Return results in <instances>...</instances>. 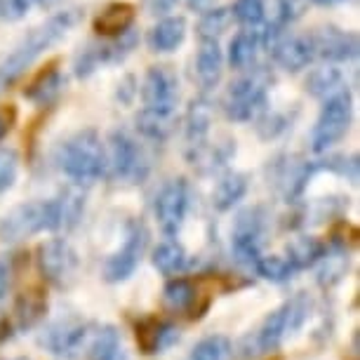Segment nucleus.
<instances>
[{
    "mask_svg": "<svg viewBox=\"0 0 360 360\" xmlns=\"http://www.w3.org/2000/svg\"><path fill=\"white\" fill-rule=\"evenodd\" d=\"M195 285L186 278H174L165 285L162 290V307H165L169 314H186V311L193 309L195 304Z\"/></svg>",
    "mask_w": 360,
    "mask_h": 360,
    "instance_id": "obj_30",
    "label": "nucleus"
},
{
    "mask_svg": "<svg viewBox=\"0 0 360 360\" xmlns=\"http://www.w3.org/2000/svg\"><path fill=\"white\" fill-rule=\"evenodd\" d=\"M292 127V118L290 113L285 111H264L259 118H257V132H259L262 139H276L281 137L283 132H288Z\"/></svg>",
    "mask_w": 360,
    "mask_h": 360,
    "instance_id": "obj_37",
    "label": "nucleus"
},
{
    "mask_svg": "<svg viewBox=\"0 0 360 360\" xmlns=\"http://www.w3.org/2000/svg\"><path fill=\"white\" fill-rule=\"evenodd\" d=\"M12 283V264L8 257H0V299L8 295Z\"/></svg>",
    "mask_w": 360,
    "mask_h": 360,
    "instance_id": "obj_44",
    "label": "nucleus"
},
{
    "mask_svg": "<svg viewBox=\"0 0 360 360\" xmlns=\"http://www.w3.org/2000/svg\"><path fill=\"white\" fill-rule=\"evenodd\" d=\"M137 92L139 90H137V80H134V76H125L123 83L118 85V99L123 101V104H130Z\"/></svg>",
    "mask_w": 360,
    "mask_h": 360,
    "instance_id": "obj_43",
    "label": "nucleus"
},
{
    "mask_svg": "<svg viewBox=\"0 0 360 360\" xmlns=\"http://www.w3.org/2000/svg\"><path fill=\"white\" fill-rule=\"evenodd\" d=\"M271 59L276 62V66H281L288 73H299L304 69H309L311 62L316 59L314 43H311L309 33H292L285 31L283 36H278L269 47Z\"/></svg>",
    "mask_w": 360,
    "mask_h": 360,
    "instance_id": "obj_15",
    "label": "nucleus"
},
{
    "mask_svg": "<svg viewBox=\"0 0 360 360\" xmlns=\"http://www.w3.org/2000/svg\"><path fill=\"white\" fill-rule=\"evenodd\" d=\"M19 174V155L15 148H0V193L10 191Z\"/></svg>",
    "mask_w": 360,
    "mask_h": 360,
    "instance_id": "obj_40",
    "label": "nucleus"
},
{
    "mask_svg": "<svg viewBox=\"0 0 360 360\" xmlns=\"http://www.w3.org/2000/svg\"><path fill=\"white\" fill-rule=\"evenodd\" d=\"M186 33H188L186 17H181V15L162 17L160 22L148 31L146 45H148V50L155 54H169L184 45Z\"/></svg>",
    "mask_w": 360,
    "mask_h": 360,
    "instance_id": "obj_19",
    "label": "nucleus"
},
{
    "mask_svg": "<svg viewBox=\"0 0 360 360\" xmlns=\"http://www.w3.org/2000/svg\"><path fill=\"white\" fill-rule=\"evenodd\" d=\"M274 85V76L264 69H248L240 78H236L224 94V113L233 123H250L266 111L269 90Z\"/></svg>",
    "mask_w": 360,
    "mask_h": 360,
    "instance_id": "obj_3",
    "label": "nucleus"
},
{
    "mask_svg": "<svg viewBox=\"0 0 360 360\" xmlns=\"http://www.w3.org/2000/svg\"><path fill=\"white\" fill-rule=\"evenodd\" d=\"M137 130H139L141 137L148 139V141H165L174 130V120L141 108L139 115H137Z\"/></svg>",
    "mask_w": 360,
    "mask_h": 360,
    "instance_id": "obj_33",
    "label": "nucleus"
},
{
    "mask_svg": "<svg viewBox=\"0 0 360 360\" xmlns=\"http://www.w3.org/2000/svg\"><path fill=\"white\" fill-rule=\"evenodd\" d=\"M307 92L316 99H328L332 94H337L339 90H344V76L335 64H325L318 66L307 76Z\"/></svg>",
    "mask_w": 360,
    "mask_h": 360,
    "instance_id": "obj_29",
    "label": "nucleus"
},
{
    "mask_svg": "<svg viewBox=\"0 0 360 360\" xmlns=\"http://www.w3.org/2000/svg\"><path fill=\"white\" fill-rule=\"evenodd\" d=\"M137 22V5L127 3V0H113L106 8H101L92 19V31L99 38L113 40L125 36L127 31L134 29Z\"/></svg>",
    "mask_w": 360,
    "mask_h": 360,
    "instance_id": "obj_17",
    "label": "nucleus"
},
{
    "mask_svg": "<svg viewBox=\"0 0 360 360\" xmlns=\"http://www.w3.org/2000/svg\"><path fill=\"white\" fill-rule=\"evenodd\" d=\"M38 269L47 283L66 288L78 271V255L64 238H52L38 248Z\"/></svg>",
    "mask_w": 360,
    "mask_h": 360,
    "instance_id": "obj_11",
    "label": "nucleus"
},
{
    "mask_svg": "<svg viewBox=\"0 0 360 360\" xmlns=\"http://www.w3.org/2000/svg\"><path fill=\"white\" fill-rule=\"evenodd\" d=\"M321 169H330L339 176H344L351 184H358V172H360V162L358 155H330L328 160H321Z\"/></svg>",
    "mask_w": 360,
    "mask_h": 360,
    "instance_id": "obj_38",
    "label": "nucleus"
},
{
    "mask_svg": "<svg viewBox=\"0 0 360 360\" xmlns=\"http://www.w3.org/2000/svg\"><path fill=\"white\" fill-rule=\"evenodd\" d=\"M176 0H141V8L151 17H165Z\"/></svg>",
    "mask_w": 360,
    "mask_h": 360,
    "instance_id": "obj_42",
    "label": "nucleus"
},
{
    "mask_svg": "<svg viewBox=\"0 0 360 360\" xmlns=\"http://www.w3.org/2000/svg\"><path fill=\"white\" fill-rule=\"evenodd\" d=\"M248 193V176L243 172H226L217 181L212 191V207L219 212H226L243 200V195Z\"/></svg>",
    "mask_w": 360,
    "mask_h": 360,
    "instance_id": "obj_28",
    "label": "nucleus"
},
{
    "mask_svg": "<svg viewBox=\"0 0 360 360\" xmlns=\"http://www.w3.org/2000/svg\"><path fill=\"white\" fill-rule=\"evenodd\" d=\"M351 118L353 101L351 92L344 87V90H339L337 94H332V97L323 101L316 125L311 130V148H314V153H325L328 148L339 144L346 137V132H349Z\"/></svg>",
    "mask_w": 360,
    "mask_h": 360,
    "instance_id": "obj_6",
    "label": "nucleus"
},
{
    "mask_svg": "<svg viewBox=\"0 0 360 360\" xmlns=\"http://www.w3.org/2000/svg\"><path fill=\"white\" fill-rule=\"evenodd\" d=\"M19 360H24V358H19Z\"/></svg>",
    "mask_w": 360,
    "mask_h": 360,
    "instance_id": "obj_48",
    "label": "nucleus"
},
{
    "mask_svg": "<svg viewBox=\"0 0 360 360\" xmlns=\"http://www.w3.org/2000/svg\"><path fill=\"white\" fill-rule=\"evenodd\" d=\"M90 330H92V325L76 321V318L57 321L43 332L40 344L59 358H76L83 353L87 337H90Z\"/></svg>",
    "mask_w": 360,
    "mask_h": 360,
    "instance_id": "obj_16",
    "label": "nucleus"
},
{
    "mask_svg": "<svg viewBox=\"0 0 360 360\" xmlns=\"http://www.w3.org/2000/svg\"><path fill=\"white\" fill-rule=\"evenodd\" d=\"M210 125H212V104L207 101L205 94H200V97H195L191 101L184 118V134H186L188 151H195L202 144H207Z\"/></svg>",
    "mask_w": 360,
    "mask_h": 360,
    "instance_id": "obj_22",
    "label": "nucleus"
},
{
    "mask_svg": "<svg viewBox=\"0 0 360 360\" xmlns=\"http://www.w3.org/2000/svg\"><path fill=\"white\" fill-rule=\"evenodd\" d=\"M188 212V184L184 179H172L155 195V219L162 233L176 236L186 221Z\"/></svg>",
    "mask_w": 360,
    "mask_h": 360,
    "instance_id": "obj_14",
    "label": "nucleus"
},
{
    "mask_svg": "<svg viewBox=\"0 0 360 360\" xmlns=\"http://www.w3.org/2000/svg\"><path fill=\"white\" fill-rule=\"evenodd\" d=\"M176 339H179V330L169 323L155 321V318H148V321L137 325V342L144 353H160L165 351L167 346H172Z\"/></svg>",
    "mask_w": 360,
    "mask_h": 360,
    "instance_id": "obj_24",
    "label": "nucleus"
},
{
    "mask_svg": "<svg viewBox=\"0 0 360 360\" xmlns=\"http://www.w3.org/2000/svg\"><path fill=\"white\" fill-rule=\"evenodd\" d=\"M233 24L231 17V8H214L207 10L205 15H200L198 24H195V33L200 40H219V36L229 31V26Z\"/></svg>",
    "mask_w": 360,
    "mask_h": 360,
    "instance_id": "obj_32",
    "label": "nucleus"
},
{
    "mask_svg": "<svg viewBox=\"0 0 360 360\" xmlns=\"http://www.w3.org/2000/svg\"><path fill=\"white\" fill-rule=\"evenodd\" d=\"M309 3L318 5V8H337V5L346 3V0H309Z\"/></svg>",
    "mask_w": 360,
    "mask_h": 360,
    "instance_id": "obj_46",
    "label": "nucleus"
},
{
    "mask_svg": "<svg viewBox=\"0 0 360 360\" xmlns=\"http://www.w3.org/2000/svg\"><path fill=\"white\" fill-rule=\"evenodd\" d=\"M255 271L259 274L264 281H271V283H285L295 276V271L288 264L283 255H269V257H259L257 262Z\"/></svg>",
    "mask_w": 360,
    "mask_h": 360,
    "instance_id": "obj_35",
    "label": "nucleus"
},
{
    "mask_svg": "<svg viewBox=\"0 0 360 360\" xmlns=\"http://www.w3.org/2000/svg\"><path fill=\"white\" fill-rule=\"evenodd\" d=\"M309 309H311L309 297L297 295V297H292L290 302H285L283 307L271 311V314L264 318V323L259 325V330L255 332V337L248 339V342L255 346V353L276 351L290 332L302 328V323L309 318Z\"/></svg>",
    "mask_w": 360,
    "mask_h": 360,
    "instance_id": "obj_4",
    "label": "nucleus"
},
{
    "mask_svg": "<svg viewBox=\"0 0 360 360\" xmlns=\"http://www.w3.org/2000/svg\"><path fill=\"white\" fill-rule=\"evenodd\" d=\"M316 172H321V160H302L297 155H278L269 167L271 181L288 200L299 198Z\"/></svg>",
    "mask_w": 360,
    "mask_h": 360,
    "instance_id": "obj_10",
    "label": "nucleus"
},
{
    "mask_svg": "<svg viewBox=\"0 0 360 360\" xmlns=\"http://www.w3.org/2000/svg\"><path fill=\"white\" fill-rule=\"evenodd\" d=\"M146 245H148L146 226L141 221H132L130 231H127V238H125V245L106 262V266H104L106 281L108 283L127 281V278L134 274V269L139 266L141 257H144V252H146Z\"/></svg>",
    "mask_w": 360,
    "mask_h": 360,
    "instance_id": "obj_13",
    "label": "nucleus"
},
{
    "mask_svg": "<svg viewBox=\"0 0 360 360\" xmlns=\"http://www.w3.org/2000/svg\"><path fill=\"white\" fill-rule=\"evenodd\" d=\"M311 43H314L316 59H323L328 64L351 62L360 52V40L356 31L339 29L335 24H325L321 29L311 31Z\"/></svg>",
    "mask_w": 360,
    "mask_h": 360,
    "instance_id": "obj_12",
    "label": "nucleus"
},
{
    "mask_svg": "<svg viewBox=\"0 0 360 360\" xmlns=\"http://www.w3.org/2000/svg\"><path fill=\"white\" fill-rule=\"evenodd\" d=\"M47 314V297L43 290L33 288L26 290L24 295H19L15 304V323L19 330H31L33 325H38Z\"/></svg>",
    "mask_w": 360,
    "mask_h": 360,
    "instance_id": "obj_26",
    "label": "nucleus"
},
{
    "mask_svg": "<svg viewBox=\"0 0 360 360\" xmlns=\"http://www.w3.org/2000/svg\"><path fill=\"white\" fill-rule=\"evenodd\" d=\"M262 29H240L231 38L226 50V62L231 69L248 71L252 69L257 54L262 50Z\"/></svg>",
    "mask_w": 360,
    "mask_h": 360,
    "instance_id": "obj_23",
    "label": "nucleus"
},
{
    "mask_svg": "<svg viewBox=\"0 0 360 360\" xmlns=\"http://www.w3.org/2000/svg\"><path fill=\"white\" fill-rule=\"evenodd\" d=\"M151 262L162 276H176L186 269V250L176 240H165L153 250Z\"/></svg>",
    "mask_w": 360,
    "mask_h": 360,
    "instance_id": "obj_31",
    "label": "nucleus"
},
{
    "mask_svg": "<svg viewBox=\"0 0 360 360\" xmlns=\"http://www.w3.org/2000/svg\"><path fill=\"white\" fill-rule=\"evenodd\" d=\"M64 87H66V78L62 76V71H59V59H52V62H47L43 69H40L38 76L24 87V97L38 106H50L52 101L59 99Z\"/></svg>",
    "mask_w": 360,
    "mask_h": 360,
    "instance_id": "obj_18",
    "label": "nucleus"
},
{
    "mask_svg": "<svg viewBox=\"0 0 360 360\" xmlns=\"http://www.w3.org/2000/svg\"><path fill=\"white\" fill-rule=\"evenodd\" d=\"M231 17L240 24V29H262L264 0H236L231 5Z\"/></svg>",
    "mask_w": 360,
    "mask_h": 360,
    "instance_id": "obj_34",
    "label": "nucleus"
},
{
    "mask_svg": "<svg viewBox=\"0 0 360 360\" xmlns=\"http://www.w3.org/2000/svg\"><path fill=\"white\" fill-rule=\"evenodd\" d=\"M40 231H54L50 200H33L17 205L0 219V240L17 243Z\"/></svg>",
    "mask_w": 360,
    "mask_h": 360,
    "instance_id": "obj_9",
    "label": "nucleus"
},
{
    "mask_svg": "<svg viewBox=\"0 0 360 360\" xmlns=\"http://www.w3.org/2000/svg\"><path fill=\"white\" fill-rule=\"evenodd\" d=\"M321 262L328 264V266L321 271V276H318V281H321L323 285H335L339 278L344 276L346 266H349V257H346L344 250H332V252L325 250Z\"/></svg>",
    "mask_w": 360,
    "mask_h": 360,
    "instance_id": "obj_39",
    "label": "nucleus"
},
{
    "mask_svg": "<svg viewBox=\"0 0 360 360\" xmlns=\"http://www.w3.org/2000/svg\"><path fill=\"white\" fill-rule=\"evenodd\" d=\"M325 243L321 238L316 236H299L295 238L292 243H288V248H285V259L292 266V271H302V269H309L314 266V264L321 262V257L325 255Z\"/></svg>",
    "mask_w": 360,
    "mask_h": 360,
    "instance_id": "obj_25",
    "label": "nucleus"
},
{
    "mask_svg": "<svg viewBox=\"0 0 360 360\" xmlns=\"http://www.w3.org/2000/svg\"><path fill=\"white\" fill-rule=\"evenodd\" d=\"M137 45H139V33L134 29L113 40L101 38V40H92V43H85L76 52V57H73V76L90 78L101 66H113L125 62Z\"/></svg>",
    "mask_w": 360,
    "mask_h": 360,
    "instance_id": "obj_7",
    "label": "nucleus"
},
{
    "mask_svg": "<svg viewBox=\"0 0 360 360\" xmlns=\"http://www.w3.org/2000/svg\"><path fill=\"white\" fill-rule=\"evenodd\" d=\"M106 148V174L115 181L139 184L146 179L151 162H148L144 148L137 144V139L130 137L125 130H113L108 134Z\"/></svg>",
    "mask_w": 360,
    "mask_h": 360,
    "instance_id": "obj_5",
    "label": "nucleus"
},
{
    "mask_svg": "<svg viewBox=\"0 0 360 360\" xmlns=\"http://www.w3.org/2000/svg\"><path fill=\"white\" fill-rule=\"evenodd\" d=\"M139 94L144 111L172 118L176 106H179V78H176V71L165 64L148 66L144 80H141Z\"/></svg>",
    "mask_w": 360,
    "mask_h": 360,
    "instance_id": "obj_8",
    "label": "nucleus"
},
{
    "mask_svg": "<svg viewBox=\"0 0 360 360\" xmlns=\"http://www.w3.org/2000/svg\"><path fill=\"white\" fill-rule=\"evenodd\" d=\"M80 17H83V10L66 8L62 12H54L43 24H38L36 29H31L26 33L15 45V50L0 62V94L5 90H10V87L31 69L40 54L45 50H50L52 45H57L59 40L80 22Z\"/></svg>",
    "mask_w": 360,
    "mask_h": 360,
    "instance_id": "obj_1",
    "label": "nucleus"
},
{
    "mask_svg": "<svg viewBox=\"0 0 360 360\" xmlns=\"http://www.w3.org/2000/svg\"><path fill=\"white\" fill-rule=\"evenodd\" d=\"M224 73V50L219 40H200L195 52V78L205 92L214 90Z\"/></svg>",
    "mask_w": 360,
    "mask_h": 360,
    "instance_id": "obj_21",
    "label": "nucleus"
},
{
    "mask_svg": "<svg viewBox=\"0 0 360 360\" xmlns=\"http://www.w3.org/2000/svg\"><path fill=\"white\" fill-rule=\"evenodd\" d=\"M47 3H50V0H31L33 8H36V5H47Z\"/></svg>",
    "mask_w": 360,
    "mask_h": 360,
    "instance_id": "obj_47",
    "label": "nucleus"
},
{
    "mask_svg": "<svg viewBox=\"0 0 360 360\" xmlns=\"http://www.w3.org/2000/svg\"><path fill=\"white\" fill-rule=\"evenodd\" d=\"M15 125H17V106L3 104L0 106V141L8 137Z\"/></svg>",
    "mask_w": 360,
    "mask_h": 360,
    "instance_id": "obj_41",
    "label": "nucleus"
},
{
    "mask_svg": "<svg viewBox=\"0 0 360 360\" xmlns=\"http://www.w3.org/2000/svg\"><path fill=\"white\" fill-rule=\"evenodd\" d=\"M52 210V226L54 231H71L83 217L85 210V193L78 186H69L50 198Z\"/></svg>",
    "mask_w": 360,
    "mask_h": 360,
    "instance_id": "obj_20",
    "label": "nucleus"
},
{
    "mask_svg": "<svg viewBox=\"0 0 360 360\" xmlns=\"http://www.w3.org/2000/svg\"><path fill=\"white\" fill-rule=\"evenodd\" d=\"M85 353L90 360H118L120 356V335L111 325H101V328L90 330L87 337Z\"/></svg>",
    "mask_w": 360,
    "mask_h": 360,
    "instance_id": "obj_27",
    "label": "nucleus"
},
{
    "mask_svg": "<svg viewBox=\"0 0 360 360\" xmlns=\"http://www.w3.org/2000/svg\"><path fill=\"white\" fill-rule=\"evenodd\" d=\"M57 167L76 186H87L106 176V148L92 127L73 132L57 146Z\"/></svg>",
    "mask_w": 360,
    "mask_h": 360,
    "instance_id": "obj_2",
    "label": "nucleus"
},
{
    "mask_svg": "<svg viewBox=\"0 0 360 360\" xmlns=\"http://www.w3.org/2000/svg\"><path fill=\"white\" fill-rule=\"evenodd\" d=\"M231 358V342L221 335L205 337L191 351V360H229Z\"/></svg>",
    "mask_w": 360,
    "mask_h": 360,
    "instance_id": "obj_36",
    "label": "nucleus"
},
{
    "mask_svg": "<svg viewBox=\"0 0 360 360\" xmlns=\"http://www.w3.org/2000/svg\"><path fill=\"white\" fill-rule=\"evenodd\" d=\"M186 5H188V10L198 12V15H205L207 10L214 8V0H188Z\"/></svg>",
    "mask_w": 360,
    "mask_h": 360,
    "instance_id": "obj_45",
    "label": "nucleus"
}]
</instances>
